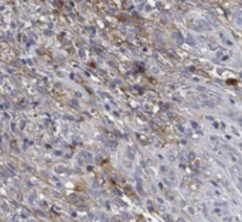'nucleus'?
I'll list each match as a JSON object with an SVG mask.
<instances>
[{"label":"nucleus","instance_id":"f257e3e1","mask_svg":"<svg viewBox=\"0 0 242 222\" xmlns=\"http://www.w3.org/2000/svg\"><path fill=\"white\" fill-rule=\"evenodd\" d=\"M240 123H241V124H242V118H241V119H240Z\"/></svg>","mask_w":242,"mask_h":222}]
</instances>
